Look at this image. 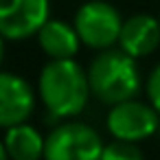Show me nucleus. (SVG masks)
<instances>
[{"instance_id":"12","label":"nucleus","mask_w":160,"mask_h":160,"mask_svg":"<svg viewBox=\"0 0 160 160\" xmlns=\"http://www.w3.org/2000/svg\"><path fill=\"white\" fill-rule=\"evenodd\" d=\"M147 97H149V103L153 105V110L160 114V64L151 70V75L147 79Z\"/></svg>"},{"instance_id":"8","label":"nucleus","mask_w":160,"mask_h":160,"mask_svg":"<svg viewBox=\"0 0 160 160\" xmlns=\"http://www.w3.org/2000/svg\"><path fill=\"white\" fill-rule=\"evenodd\" d=\"M160 46V20L149 13H136L123 20L118 35V48L134 59L151 55Z\"/></svg>"},{"instance_id":"13","label":"nucleus","mask_w":160,"mask_h":160,"mask_svg":"<svg viewBox=\"0 0 160 160\" xmlns=\"http://www.w3.org/2000/svg\"><path fill=\"white\" fill-rule=\"evenodd\" d=\"M0 160H11L9 158V153H7V147H5V142L0 140Z\"/></svg>"},{"instance_id":"10","label":"nucleus","mask_w":160,"mask_h":160,"mask_svg":"<svg viewBox=\"0 0 160 160\" xmlns=\"http://www.w3.org/2000/svg\"><path fill=\"white\" fill-rule=\"evenodd\" d=\"M7 153L11 160H42L44 158V145L46 138L29 123L13 125L5 132L2 138Z\"/></svg>"},{"instance_id":"4","label":"nucleus","mask_w":160,"mask_h":160,"mask_svg":"<svg viewBox=\"0 0 160 160\" xmlns=\"http://www.w3.org/2000/svg\"><path fill=\"white\" fill-rule=\"evenodd\" d=\"M75 29L79 33L81 44H86L88 48L105 51L118 44L123 18L114 5L105 0H90L77 9Z\"/></svg>"},{"instance_id":"7","label":"nucleus","mask_w":160,"mask_h":160,"mask_svg":"<svg viewBox=\"0 0 160 160\" xmlns=\"http://www.w3.org/2000/svg\"><path fill=\"white\" fill-rule=\"evenodd\" d=\"M35 110V92L31 83L16 72H0V127L27 123Z\"/></svg>"},{"instance_id":"3","label":"nucleus","mask_w":160,"mask_h":160,"mask_svg":"<svg viewBox=\"0 0 160 160\" xmlns=\"http://www.w3.org/2000/svg\"><path fill=\"white\" fill-rule=\"evenodd\" d=\"M101 134L79 121L57 125L44 145V160H101L103 153Z\"/></svg>"},{"instance_id":"11","label":"nucleus","mask_w":160,"mask_h":160,"mask_svg":"<svg viewBox=\"0 0 160 160\" xmlns=\"http://www.w3.org/2000/svg\"><path fill=\"white\" fill-rule=\"evenodd\" d=\"M101 160H145L138 142H129V140H112L110 145L103 147Z\"/></svg>"},{"instance_id":"2","label":"nucleus","mask_w":160,"mask_h":160,"mask_svg":"<svg viewBox=\"0 0 160 160\" xmlns=\"http://www.w3.org/2000/svg\"><path fill=\"white\" fill-rule=\"evenodd\" d=\"M90 92L105 105L129 101L140 90V70L136 59L121 48L101 51L88 66Z\"/></svg>"},{"instance_id":"6","label":"nucleus","mask_w":160,"mask_h":160,"mask_svg":"<svg viewBox=\"0 0 160 160\" xmlns=\"http://www.w3.org/2000/svg\"><path fill=\"white\" fill-rule=\"evenodd\" d=\"M48 20V0H0V35L5 40L22 42L38 35Z\"/></svg>"},{"instance_id":"5","label":"nucleus","mask_w":160,"mask_h":160,"mask_svg":"<svg viewBox=\"0 0 160 160\" xmlns=\"http://www.w3.org/2000/svg\"><path fill=\"white\" fill-rule=\"evenodd\" d=\"M160 125V114L151 103H142L138 99H129L110 108L105 116V127L116 140L140 142L156 134Z\"/></svg>"},{"instance_id":"1","label":"nucleus","mask_w":160,"mask_h":160,"mask_svg":"<svg viewBox=\"0 0 160 160\" xmlns=\"http://www.w3.org/2000/svg\"><path fill=\"white\" fill-rule=\"evenodd\" d=\"M38 94L53 116H77L92 97L88 70H83L75 59H51L40 72Z\"/></svg>"},{"instance_id":"9","label":"nucleus","mask_w":160,"mask_h":160,"mask_svg":"<svg viewBox=\"0 0 160 160\" xmlns=\"http://www.w3.org/2000/svg\"><path fill=\"white\" fill-rule=\"evenodd\" d=\"M38 44L44 51V55L51 57V59H75V55L79 53L81 40H79V33H77L75 24L51 18L40 29Z\"/></svg>"},{"instance_id":"14","label":"nucleus","mask_w":160,"mask_h":160,"mask_svg":"<svg viewBox=\"0 0 160 160\" xmlns=\"http://www.w3.org/2000/svg\"><path fill=\"white\" fill-rule=\"evenodd\" d=\"M2 59H5V38L0 35V64H2Z\"/></svg>"},{"instance_id":"15","label":"nucleus","mask_w":160,"mask_h":160,"mask_svg":"<svg viewBox=\"0 0 160 160\" xmlns=\"http://www.w3.org/2000/svg\"><path fill=\"white\" fill-rule=\"evenodd\" d=\"M158 20H160V18H158Z\"/></svg>"}]
</instances>
